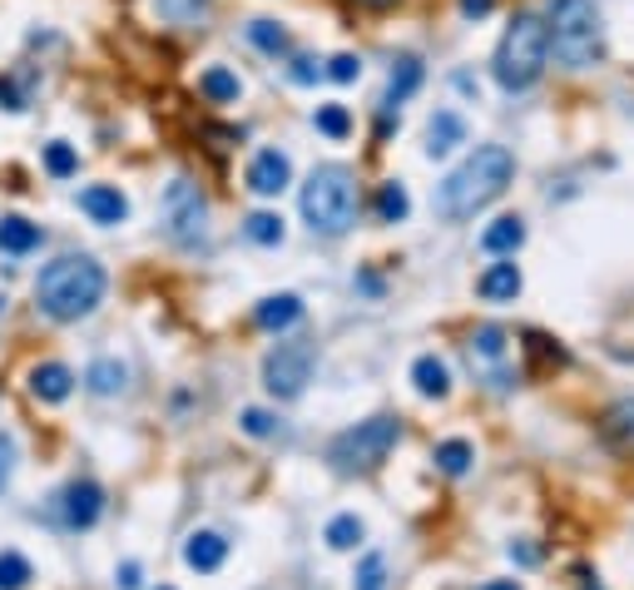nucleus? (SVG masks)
<instances>
[{"label": "nucleus", "instance_id": "f257e3e1", "mask_svg": "<svg viewBox=\"0 0 634 590\" xmlns=\"http://www.w3.org/2000/svg\"><path fill=\"white\" fill-rule=\"evenodd\" d=\"M105 269L89 253H65V259L45 263V273L35 278V303L50 323H79L105 303Z\"/></svg>", "mask_w": 634, "mask_h": 590}, {"label": "nucleus", "instance_id": "f03ea898", "mask_svg": "<svg viewBox=\"0 0 634 590\" xmlns=\"http://www.w3.org/2000/svg\"><path fill=\"white\" fill-rule=\"evenodd\" d=\"M515 179V154L505 144H481L471 160H461L441 184L446 219H476L485 204H495Z\"/></svg>", "mask_w": 634, "mask_h": 590}, {"label": "nucleus", "instance_id": "7ed1b4c3", "mask_svg": "<svg viewBox=\"0 0 634 590\" xmlns=\"http://www.w3.org/2000/svg\"><path fill=\"white\" fill-rule=\"evenodd\" d=\"M545 65H550V25H545L540 15H515V21L505 25L501 45H495V61H491L495 85H501L505 95H521L540 80Z\"/></svg>", "mask_w": 634, "mask_h": 590}, {"label": "nucleus", "instance_id": "20e7f679", "mask_svg": "<svg viewBox=\"0 0 634 590\" xmlns=\"http://www.w3.org/2000/svg\"><path fill=\"white\" fill-rule=\"evenodd\" d=\"M550 55L565 70H590L604 61V21L594 0H550Z\"/></svg>", "mask_w": 634, "mask_h": 590}, {"label": "nucleus", "instance_id": "39448f33", "mask_svg": "<svg viewBox=\"0 0 634 590\" xmlns=\"http://www.w3.org/2000/svg\"><path fill=\"white\" fill-rule=\"evenodd\" d=\"M297 204H303L307 229L337 239V233H347L357 223V179L342 170V164H323V170L307 174Z\"/></svg>", "mask_w": 634, "mask_h": 590}, {"label": "nucleus", "instance_id": "423d86ee", "mask_svg": "<svg viewBox=\"0 0 634 590\" xmlns=\"http://www.w3.org/2000/svg\"><path fill=\"white\" fill-rule=\"evenodd\" d=\"M396 441H402V422L367 417V422H357V427L337 431L332 447H327V461H332L342 477H352V471H376L386 457H392Z\"/></svg>", "mask_w": 634, "mask_h": 590}, {"label": "nucleus", "instance_id": "0eeeda50", "mask_svg": "<svg viewBox=\"0 0 634 590\" xmlns=\"http://www.w3.org/2000/svg\"><path fill=\"white\" fill-rule=\"evenodd\" d=\"M313 368H317V358L307 342H277L263 358V387L273 392L277 402H293V397H303V387L313 382Z\"/></svg>", "mask_w": 634, "mask_h": 590}, {"label": "nucleus", "instance_id": "6e6552de", "mask_svg": "<svg viewBox=\"0 0 634 590\" xmlns=\"http://www.w3.org/2000/svg\"><path fill=\"white\" fill-rule=\"evenodd\" d=\"M204 223H208V204L198 194L194 179H174L164 189V229L174 243H198L204 239Z\"/></svg>", "mask_w": 634, "mask_h": 590}, {"label": "nucleus", "instance_id": "1a4fd4ad", "mask_svg": "<svg viewBox=\"0 0 634 590\" xmlns=\"http://www.w3.org/2000/svg\"><path fill=\"white\" fill-rule=\"evenodd\" d=\"M99 516H105V491H99V481H69V487L59 491V521H65L69 531H89Z\"/></svg>", "mask_w": 634, "mask_h": 590}, {"label": "nucleus", "instance_id": "9d476101", "mask_svg": "<svg viewBox=\"0 0 634 590\" xmlns=\"http://www.w3.org/2000/svg\"><path fill=\"white\" fill-rule=\"evenodd\" d=\"M287 184H293V160L283 150H258L253 164H248V189L258 199H277Z\"/></svg>", "mask_w": 634, "mask_h": 590}, {"label": "nucleus", "instance_id": "9b49d317", "mask_svg": "<svg viewBox=\"0 0 634 590\" xmlns=\"http://www.w3.org/2000/svg\"><path fill=\"white\" fill-rule=\"evenodd\" d=\"M25 382H30V397L50 402V407H55V402H65L69 392H75V372H69L65 362H35Z\"/></svg>", "mask_w": 634, "mask_h": 590}, {"label": "nucleus", "instance_id": "f8f14e48", "mask_svg": "<svg viewBox=\"0 0 634 590\" xmlns=\"http://www.w3.org/2000/svg\"><path fill=\"white\" fill-rule=\"evenodd\" d=\"M79 209H85L95 223H105V229H114V223L129 219V199L114 189V184H89V189L79 194Z\"/></svg>", "mask_w": 634, "mask_h": 590}, {"label": "nucleus", "instance_id": "ddd939ff", "mask_svg": "<svg viewBox=\"0 0 634 590\" xmlns=\"http://www.w3.org/2000/svg\"><path fill=\"white\" fill-rule=\"evenodd\" d=\"M223 560H228V540L218 536V531H194V536L184 540V566L198 570V576L223 570Z\"/></svg>", "mask_w": 634, "mask_h": 590}, {"label": "nucleus", "instance_id": "4468645a", "mask_svg": "<svg viewBox=\"0 0 634 590\" xmlns=\"http://www.w3.org/2000/svg\"><path fill=\"white\" fill-rule=\"evenodd\" d=\"M600 437H604V447H614L620 457H634V397H620L614 407H604Z\"/></svg>", "mask_w": 634, "mask_h": 590}, {"label": "nucleus", "instance_id": "2eb2a0df", "mask_svg": "<svg viewBox=\"0 0 634 590\" xmlns=\"http://www.w3.org/2000/svg\"><path fill=\"white\" fill-rule=\"evenodd\" d=\"M456 144H466V120L456 110H436L426 120V160H446Z\"/></svg>", "mask_w": 634, "mask_h": 590}, {"label": "nucleus", "instance_id": "dca6fc26", "mask_svg": "<svg viewBox=\"0 0 634 590\" xmlns=\"http://www.w3.org/2000/svg\"><path fill=\"white\" fill-rule=\"evenodd\" d=\"M253 323L263 332H287L293 323H303V298L297 293H273V298H263L253 308Z\"/></svg>", "mask_w": 634, "mask_h": 590}, {"label": "nucleus", "instance_id": "f3484780", "mask_svg": "<svg viewBox=\"0 0 634 590\" xmlns=\"http://www.w3.org/2000/svg\"><path fill=\"white\" fill-rule=\"evenodd\" d=\"M422 80H426L422 61H416V55H402V61L392 65V75H386V100L382 105H386V110H402V105L422 90Z\"/></svg>", "mask_w": 634, "mask_h": 590}, {"label": "nucleus", "instance_id": "a211bd4d", "mask_svg": "<svg viewBox=\"0 0 634 590\" xmlns=\"http://www.w3.org/2000/svg\"><path fill=\"white\" fill-rule=\"evenodd\" d=\"M412 387L422 392L426 402H441L446 392H451V368H446L436 352H422V358L412 362Z\"/></svg>", "mask_w": 634, "mask_h": 590}, {"label": "nucleus", "instance_id": "6ab92c4d", "mask_svg": "<svg viewBox=\"0 0 634 590\" xmlns=\"http://www.w3.org/2000/svg\"><path fill=\"white\" fill-rule=\"evenodd\" d=\"M476 288H481L485 303H515V298H521V288H525V278H521V269H515V263H491V269L481 273V283H476Z\"/></svg>", "mask_w": 634, "mask_h": 590}, {"label": "nucleus", "instance_id": "aec40b11", "mask_svg": "<svg viewBox=\"0 0 634 590\" xmlns=\"http://www.w3.org/2000/svg\"><path fill=\"white\" fill-rule=\"evenodd\" d=\"M40 223H30V219H20V214H6L0 219V253H10V259H20V253H35L40 249Z\"/></svg>", "mask_w": 634, "mask_h": 590}, {"label": "nucleus", "instance_id": "412c9836", "mask_svg": "<svg viewBox=\"0 0 634 590\" xmlns=\"http://www.w3.org/2000/svg\"><path fill=\"white\" fill-rule=\"evenodd\" d=\"M525 243V219H515V214H505V219H495L491 229L481 233V249L491 253V259H505V253H515Z\"/></svg>", "mask_w": 634, "mask_h": 590}, {"label": "nucleus", "instance_id": "4be33fe9", "mask_svg": "<svg viewBox=\"0 0 634 590\" xmlns=\"http://www.w3.org/2000/svg\"><path fill=\"white\" fill-rule=\"evenodd\" d=\"M124 382H129V372H124V362H114V358H95L85 372V387L95 392V397H114V392H124Z\"/></svg>", "mask_w": 634, "mask_h": 590}, {"label": "nucleus", "instance_id": "5701e85b", "mask_svg": "<svg viewBox=\"0 0 634 590\" xmlns=\"http://www.w3.org/2000/svg\"><path fill=\"white\" fill-rule=\"evenodd\" d=\"M198 90H204L208 105H238V95H243V85H238L233 70H223V65H208L204 75H198Z\"/></svg>", "mask_w": 634, "mask_h": 590}, {"label": "nucleus", "instance_id": "b1692460", "mask_svg": "<svg viewBox=\"0 0 634 590\" xmlns=\"http://www.w3.org/2000/svg\"><path fill=\"white\" fill-rule=\"evenodd\" d=\"M431 461L446 471V477H466V471H471V461H476V447L466 437H446V441H436Z\"/></svg>", "mask_w": 634, "mask_h": 590}, {"label": "nucleus", "instance_id": "393cba45", "mask_svg": "<svg viewBox=\"0 0 634 590\" xmlns=\"http://www.w3.org/2000/svg\"><path fill=\"white\" fill-rule=\"evenodd\" d=\"M323 540L332 550H357L367 540V526H362V516L357 511H342V516H332L327 521V531H323Z\"/></svg>", "mask_w": 634, "mask_h": 590}, {"label": "nucleus", "instance_id": "a878e982", "mask_svg": "<svg viewBox=\"0 0 634 590\" xmlns=\"http://www.w3.org/2000/svg\"><path fill=\"white\" fill-rule=\"evenodd\" d=\"M243 233L258 243V249H277V243L287 239V229H283V214H273V209H258V214H248V219H243Z\"/></svg>", "mask_w": 634, "mask_h": 590}, {"label": "nucleus", "instance_id": "bb28decb", "mask_svg": "<svg viewBox=\"0 0 634 590\" xmlns=\"http://www.w3.org/2000/svg\"><path fill=\"white\" fill-rule=\"evenodd\" d=\"M406 214H412V194H406V184L386 179L382 189H376V219H382V223H406Z\"/></svg>", "mask_w": 634, "mask_h": 590}, {"label": "nucleus", "instance_id": "cd10ccee", "mask_svg": "<svg viewBox=\"0 0 634 590\" xmlns=\"http://www.w3.org/2000/svg\"><path fill=\"white\" fill-rule=\"evenodd\" d=\"M313 124H317V134H327V140H337V144L352 134V114H347V105H317Z\"/></svg>", "mask_w": 634, "mask_h": 590}, {"label": "nucleus", "instance_id": "c85d7f7f", "mask_svg": "<svg viewBox=\"0 0 634 590\" xmlns=\"http://www.w3.org/2000/svg\"><path fill=\"white\" fill-rule=\"evenodd\" d=\"M30 580H35L30 560L20 550H0V590H25Z\"/></svg>", "mask_w": 634, "mask_h": 590}, {"label": "nucleus", "instance_id": "c756f323", "mask_svg": "<svg viewBox=\"0 0 634 590\" xmlns=\"http://www.w3.org/2000/svg\"><path fill=\"white\" fill-rule=\"evenodd\" d=\"M248 41H253L263 55H287V31L277 21H253L248 25Z\"/></svg>", "mask_w": 634, "mask_h": 590}, {"label": "nucleus", "instance_id": "7c9ffc66", "mask_svg": "<svg viewBox=\"0 0 634 590\" xmlns=\"http://www.w3.org/2000/svg\"><path fill=\"white\" fill-rule=\"evenodd\" d=\"M352 590H386V556L382 550H367L362 566L352 576Z\"/></svg>", "mask_w": 634, "mask_h": 590}, {"label": "nucleus", "instance_id": "2f4dec72", "mask_svg": "<svg viewBox=\"0 0 634 590\" xmlns=\"http://www.w3.org/2000/svg\"><path fill=\"white\" fill-rule=\"evenodd\" d=\"M45 170L55 174V179H69V174H79V154L69 150L65 140H50L45 144Z\"/></svg>", "mask_w": 634, "mask_h": 590}, {"label": "nucleus", "instance_id": "473e14b6", "mask_svg": "<svg viewBox=\"0 0 634 590\" xmlns=\"http://www.w3.org/2000/svg\"><path fill=\"white\" fill-rule=\"evenodd\" d=\"M505 358V332L501 328H481L471 338V362H501Z\"/></svg>", "mask_w": 634, "mask_h": 590}, {"label": "nucleus", "instance_id": "72a5a7b5", "mask_svg": "<svg viewBox=\"0 0 634 590\" xmlns=\"http://www.w3.org/2000/svg\"><path fill=\"white\" fill-rule=\"evenodd\" d=\"M238 427H243L248 437L263 441V437H273V431H277V417L267 407H243V412H238Z\"/></svg>", "mask_w": 634, "mask_h": 590}, {"label": "nucleus", "instance_id": "f704fd0d", "mask_svg": "<svg viewBox=\"0 0 634 590\" xmlns=\"http://www.w3.org/2000/svg\"><path fill=\"white\" fill-rule=\"evenodd\" d=\"M327 80H337V85L362 80V61H357V55H332V61H327Z\"/></svg>", "mask_w": 634, "mask_h": 590}, {"label": "nucleus", "instance_id": "c9c22d12", "mask_svg": "<svg viewBox=\"0 0 634 590\" xmlns=\"http://www.w3.org/2000/svg\"><path fill=\"white\" fill-rule=\"evenodd\" d=\"M0 110H10V114L25 110V95L15 90V80H0Z\"/></svg>", "mask_w": 634, "mask_h": 590}, {"label": "nucleus", "instance_id": "e433bc0d", "mask_svg": "<svg viewBox=\"0 0 634 590\" xmlns=\"http://www.w3.org/2000/svg\"><path fill=\"white\" fill-rule=\"evenodd\" d=\"M114 580H119V590H139V586H144V570H139V560H124Z\"/></svg>", "mask_w": 634, "mask_h": 590}, {"label": "nucleus", "instance_id": "4c0bfd02", "mask_svg": "<svg viewBox=\"0 0 634 590\" xmlns=\"http://www.w3.org/2000/svg\"><path fill=\"white\" fill-rule=\"evenodd\" d=\"M317 75H323V65H317V61H307V55H303V61H293V80L297 85H313Z\"/></svg>", "mask_w": 634, "mask_h": 590}, {"label": "nucleus", "instance_id": "58836bf2", "mask_svg": "<svg viewBox=\"0 0 634 590\" xmlns=\"http://www.w3.org/2000/svg\"><path fill=\"white\" fill-rule=\"evenodd\" d=\"M10 467H15V441L0 437V487L10 481Z\"/></svg>", "mask_w": 634, "mask_h": 590}, {"label": "nucleus", "instance_id": "ea45409f", "mask_svg": "<svg viewBox=\"0 0 634 590\" xmlns=\"http://www.w3.org/2000/svg\"><path fill=\"white\" fill-rule=\"evenodd\" d=\"M495 11V0H461V15L466 21H481V15Z\"/></svg>", "mask_w": 634, "mask_h": 590}, {"label": "nucleus", "instance_id": "a19ab883", "mask_svg": "<svg viewBox=\"0 0 634 590\" xmlns=\"http://www.w3.org/2000/svg\"><path fill=\"white\" fill-rule=\"evenodd\" d=\"M481 590H521V580H485Z\"/></svg>", "mask_w": 634, "mask_h": 590}, {"label": "nucleus", "instance_id": "79ce46f5", "mask_svg": "<svg viewBox=\"0 0 634 590\" xmlns=\"http://www.w3.org/2000/svg\"><path fill=\"white\" fill-rule=\"evenodd\" d=\"M372 6H392V0H372Z\"/></svg>", "mask_w": 634, "mask_h": 590}, {"label": "nucleus", "instance_id": "37998d69", "mask_svg": "<svg viewBox=\"0 0 634 590\" xmlns=\"http://www.w3.org/2000/svg\"><path fill=\"white\" fill-rule=\"evenodd\" d=\"M158 590H168V586H158Z\"/></svg>", "mask_w": 634, "mask_h": 590}, {"label": "nucleus", "instance_id": "c03bdc74", "mask_svg": "<svg viewBox=\"0 0 634 590\" xmlns=\"http://www.w3.org/2000/svg\"><path fill=\"white\" fill-rule=\"evenodd\" d=\"M0 308H6V303H0Z\"/></svg>", "mask_w": 634, "mask_h": 590}]
</instances>
